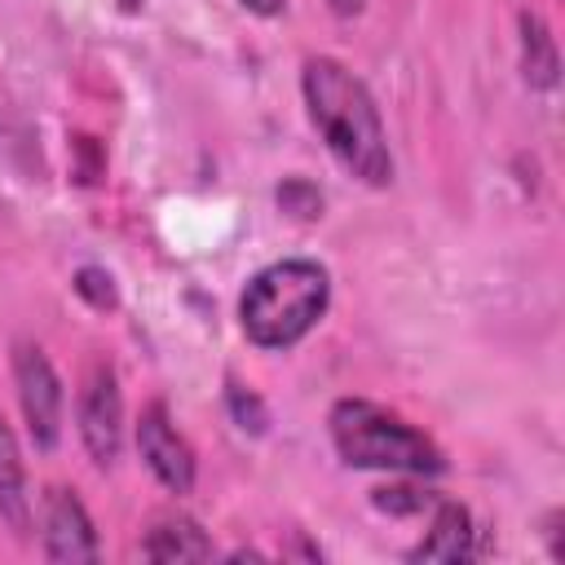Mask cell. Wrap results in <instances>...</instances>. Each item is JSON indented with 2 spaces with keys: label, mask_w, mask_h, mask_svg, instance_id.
Returning <instances> with one entry per match:
<instances>
[{
  "label": "cell",
  "mask_w": 565,
  "mask_h": 565,
  "mask_svg": "<svg viewBox=\"0 0 565 565\" xmlns=\"http://www.w3.org/2000/svg\"><path fill=\"white\" fill-rule=\"evenodd\" d=\"M300 93L318 137L340 159V168L353 172L362 185H388L393 154L371 88L335 57H309L300 66Z\"/></svg>",
  "instance_id": "obj_1"
},
{
  "label": "cell",
  "mask_w": 565,
  "mask_h": 565,
  "mask_svg": "<svg viewBox=\"0 0 565 565\" xmlns=\"http://www.w3.org/2000/svg\"><path fill=\"white\" fill-rule=\"evenodd\" d=\"M331 300V278L318 260H274L238 296V322L252 344L287 349L305 340Z\"/></svg>",
  "instance_id": "obj_2"
},
{
  "label": "cell",
  "mask_w": 565,
  "mask_h": 565,
  "mask_svg": "<svg viewBox=\"0 0 565 565\" xmlns=\"http://www.w3.org/2000/svg\"><path fill=\"white\" fill-rule=\"evenodd\" d=\"M327 424L349 468H380V472H406V477H433L446 468L441 450L419 428H411L402 415L366 397L335 402Z\"/></svg>",
  "instance_id": "obj_3"
},
{
  "label": "cell",
  "mask_w": 565,
  "mask_h": 565,
  "mask_svg": "<svg viewBox=\"0 0 565 565\" xmlns=\"http://www.w3.org/2000/svg\"><path fill=\"white\" fill-rule=\"evenodd\" d=\"M13 384H18V406H22L31 441L40 450H53L62 437V380L40 344L13 349Z\"/></svg>",
  "instance_id": "obj_4"
},
{
  "label": "cell",
  "mask_w": 565,
  "mask_h": 565,
  "mask_svg": "<svg viewBox=\"0 0 565 565\" xmlns=\"http://www.w3.org/2000/svg\"><path fill=\"white\" fill-rule=\"evenodd\" d=\"M137 450L146 459V468L154 472V481L172 494H190L194 490V450L190 441L177 433L172 415L163 402H150L137 419Z\"/></svg>",
  "instance_id": "obj_5"
},
{
  "label": "cell",
  "mask_w": 565,
  "mask_h": 565,
  "mask_svg": "<svg viewBox=\"0 0 565 565\" xmlns=\"http://www.w3.org/2000/svg\"><path fill=\"white\" fill-rule=\"evenodd\" d=\"M79 437L93 455V463H115L124 446V393L110 366H93L79 393Z\"/></svg>",
  "instance_id": "obj_6"
},
{
  "label": "cell",
  "mask_w": 565,
  "mask_h": 565,
  "mask_svg": "<svg viewBox=\"0 0 565 565\" xmlns=\"http://www.w3.org/2000/svg\"><path fill=\"white\" fill-rule=\"evenodd\" d=\"M40 539L49 561H97V530L75 490L49 486L40 508Z\"/></svg>",
  "instance_id": "obj_7"
},
{
  "label": "cell",
  "mask_w": 565,
  "mask_h": 565,
  "mask_svg": "<svg viewBox=\"0 0 565 565\" xmlns=\"http://www.w3.org/2000/svg\"><path fill=\"white\" fill-rule=\"evenodd\" d=\"M472 512L463 503H450L441 499L433 521H428V534L411 547V561H468L472 556Z\"/></svg>",
  "instance_id": "obj_8"
},
{
  "label": "cell",
  "mask_w": 565,
  "mask_h": 565,
  "mask_svg": "<svg viewBox=\"0 0 565 565\" xmlns=\"http://www.w3.org/2000/svg\"><path fill=\"white\" fill-rule=\"evenodd\" d=\"M141 556H150V561H207L212 556V539L203 534L199 521H190L181 512H168L146 530Z\"/></svg>",
  "instance_id": "obj_9"
},
{
  "label": "cell",
  "mask_w": 565,
  "mask_h": 565,
  "mask_svg": "<svg viewBox=\"0 0 565 565\" xmlns=\"http://www.w3.org/2000/svg\"><path fill=\"white\" fill-rule=\"evenodd\" d=\"M0 521L13 534H26L31 525V494H26V468L13 428L0 419Z\"/></svg>",
  "instance_id": "obj_10"
},
{
  "label": "cell",
  "mask_w": 565,
  "mask_h": 565,
  "mask_svg": "<svg viewBox=\"0 0 565 565\" xmlns=\"http://www.w3.org/2000/svg\"><path fill=\"white\" fill-rule=\"evenodd\" d=\"M521 75L530 88H556L561 79V53L539 13H521Z\"/></svg>",
  "instance_id": "obj_11"
},
{
  "label": "cell",
  "mask_w": 565,
  "mask_h": 565,
  "mask_svg": "<svg viewBox=\"0 0 565 565\" xmlns=\"http://www.w3.org/2000/svg\"><path fill=\"white\" fill-rule=\"evenodd\" d=\"M75 291L93 305V309H115V278L106 274V269H97V265H84L79 274H75Z\"/></svg>",
  "instance_id": "obj_12"
},
{
  "label": "cell",
  "mask_w": 565,
  "mask_h": 565,
  "mask_svg": "<svg viewBox=\"0 0 565 565\" xmlns=\"http://www.w3.org/2000/svg\"><path fill=\"white\" fill-rule=\"evenodd\" d=\"M278 203H282V212H291V216H300V221H313V216L322 212V194H318L309 181H300V177H291V181L278 190Z\"/></svg>",
  "instance_id": "obj_13"
},
{
  "label": "cell",
  "mask_w": 565,
  "mask_h": 565,
  "mask_svg": "<svg viewBox=\"0 0 565 565\" xmlns=\"http://www.w3.org/2000/svg\"><path fill=\"white\" fill-rule=\"evenodd\" d=\"M238 4L252 9V13H260V18H278L287 9V0H238Z\"/></svg>",
  "instance_id": "obj_14"
},
{
  "label": "cell",
  "mask_w": 565,
  "mask_h": 565,
  "mask_svg": "<svg viewBox=\"0 0 565 565\" xmlns=\"http://www.w3.org/2000/svg\"><path fill=\"white\" fill-rule=\"evenodd\" d=\"M362 4H366V0H331V9H335L340 18H353V13H362Z\"/></svg>",
  "instance_id": "obj_15"
},
{
  "label": "cell",
  "mask_w": 565,
  "mask_h": 565,
  "mask_svg": "<svg viewBox=\"0 0 565 565\" xmlns=\"http://www.w3.org/2000/svg\"><path fill=\"white\" fill-rule=\"evenodd\" d=\"M119 9H128V13H137V9H141V0H119Z\"/></svg>",
  "instance_id": "obj_16"
}]
</instances>
